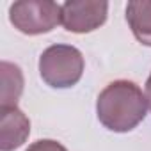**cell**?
I'll use <instances>...</instances> for the list:
<instances>
[{"mask_svg": "<svg viewBox=\"0 0 151 151\" xmlns=\"http://www.w3.org/2000/svg\"><path fill=\"white\" fill-rule=\"evenodd\" d=\"M27 151H68V149L53 139H41V140L32 142L27 147Z\"/></svg>", "mask_w": 151, "mask_h": 151, "instance_id": "ba28073f", "label": "cell"}, {"mask_svg": "<svg viewBox=\"0 0 151 151\" xmlns=\"http://www.w3.org/2000/svg\"><path fill=\"white\" fill-rule=\"evenodd\" d=\"M147 112V101L142 89L132 80L110 82L96 100L100 123L116 133H126L137 128Z\"/></svg>", "mask_w": 151, "mask_h": 151, "instance_id": "6da1fadb", "label": "cell"}, {"mask_svg": "<svg viewBox=\"0 0 151 151\" xmlns=\"http://www.w3.org/2000/svg\"><path fill=\"white\" fill-rule=\"evenodd\" d=\"M144 96H146V101H147V109L151 110V75L146 80V89H144Z\"/></svg>", "mask_w": 151, "mask_h": 151, "instance_id": "9c48e42d", "label": "cell"}, {"mask_svg": "<svg viewBox=\"0 0 151 151\" xmlns=\"http://www.w3.org/2000/svg\"><path fill=\"white\" fill-rule=\"evenodd\" d=\"M30 133V121L18 107L0 109V149L14 151L27 140Z\"/></svg>", "mask_w": 151, "mask_h": 151, "instance_id": "5b68a950", "label": "cell"}, {"mask_svg": "<svg viewBox=\"0 0 151 151\" xmlns=\"http://www.w3.org/2000/svg\"><path fill=\"white\" fill-rule=\"evenodd\" d=\"M84 66L82 52L71 45H52L39 57V75L53 89L77 86L84 75Z\"/></svg>", "mask_w": 151, "mask_h": 151, "instance_id": "7a4b0ae2", "label": "cell"}, {"mask_svg": "<svg viewBox=\"0 0 151 151\" xmlns=\"http://www.w3.org/2000/svg\"><path fill=\"white\" fill-rule=\"evenodd\" d=\"M126 22L139 43L151 46V0H132L126 6Z\"/></svg>", "mask_w": 151, "mask_h": 151, "instance_id": "8992f818", "label": "cell"}, {"mask_svg": "<svg viewBox=\"0 0 151 151\" xmlns=\"http://www.w3.org/2000/svg\"><path fill=\"white\" fill-rule=\"evenodd\" d=\"M2 107H16L23 93V73L20 66L2 60Z\"/></svg>", "mask_w": 151, "mask_h": 151, "instance_id": "52a82bcc", "label": "cell"}, {"mask_svg": "<svg viewBox=\"0 0 151 151\" xmlns=\"http://www.w3.org/2000/svg\"><path fill=\"white\" fill-rule=\"evenodd\" d=\"M62 16V6L50 0H20L9 7V22L27 36L52 32Z\"/></svg>", "mask_w": 151, "mask_h": 151, "instance_id": "3957f363", "label": "cell"}, {"mask_svg": "<svg viewBox=\"0 0 151 151\" xmlns=\"http://www.w3.org/2000/svg\"><path fill=\"white\" fill-rule=\"evenodd\" d=\"M109 2L103 0H71L62 4L60 23L68 32L87 34L107 22Z\"/></svg>", "mask_w": 151, "mask_h": 151, "instance_id": "277c9868", "label": "cell"}]
</instances>
